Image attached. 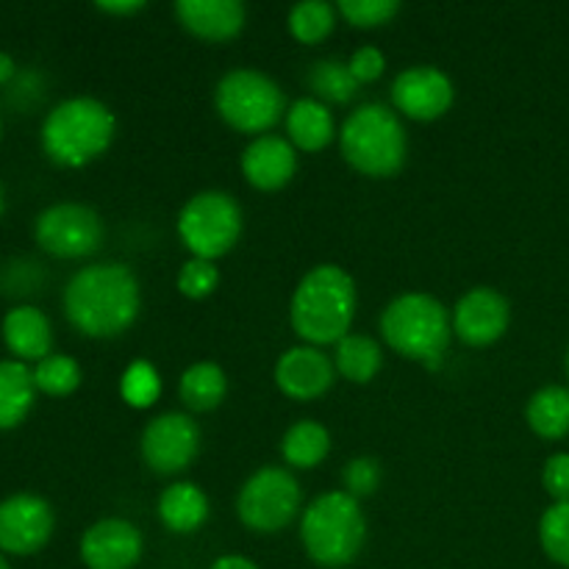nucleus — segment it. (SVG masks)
Here are the masks:
<instances>
[{
  "mask_svg": "<svg viewBox=\"0 0 569 569\" xmlns=\"http://www.w3.org/2000/svg\"><path fill=\"white\" fill-rule=\"evenodd\" d=\"M64 315L89 339H111L133 326L142 309L139 281L131 267L100 261L78 270L64 289Z\"/></svg>",
  "mask_w": 569,
  "mask_h": 569,
  "instance_id": "1",
  "label": "nucleus"
},
{
  "mask_svg": "<svg viewBox=\"0 0 569 569\" xmlns=\"http://www.w3.org/2000/svg\"><path fill=\"white\" fill-rule=\"evenodd\" d=\"M356 317V283L342 267L320 264L300 278L289 303L295 333L311 348L339 345Z\"/></svg>",
  "mask_w": 569,
  "mask_h": 569,
  "instance_id": "2",
  "label": "nucleus"
},
{
  "mask_svg": "<svg viewBox=\"0 0 569 569\" xmlns=\"http://www.w3.org/2000/svg\"><path fill=\"white\" fill-rule=\"evenodd\" d=\"M114 131V114L98 98H67L44 117L42 150L53 164L83 167L109 150Z\"/></svg>",
  "mask_w": 569,
  "mask_h": 569,
  "instance_id": "3",
  "label": "nucleus"
},
{
  "mask_svg": "<svg viewBox=\"0 0 569 569\" xmlns=\"http://www.w3.org/2000/svg\"><path fill=\"white\" fill-rule=\"evenodd\" d=\"M339 148L356 172L370 178H389L403 170L409 156V137L398 111L383 103H361L339 131Z\"/></svg>",
  "mask_w": 569,
  "mask_h": 569,
  "instance_id": "4",
  "label": "nucleus"
},
{
  "mask_svg": "<svg viewBox=\"0 0 569 569\" xmlns=\"http://www.w3.org/2000/svg\"><path fill=\"white\" fill-rule=\"evenodd\" d=\"M367 539L361 506L348 492H326L300 517V542L315 565L342 569L359 559Z\"/></svg>",
  "mask_w": 569,
  "mask_h": 569,
  "instance_id": "5",
  "label": "nucleus"
},
{
  "mask_svg": "<svg viewBox=\"0 0 569 569\" xmlns=\"http://www.w3.org/2000/svg\"><path fill=\"white\" fill-rule=\"evenodd\" d=\"M381 337L395 353L437 367L453 337V317L431 295H400L383 309Z\"/></svg>",
  "mask_w": 569,
  "mask_h": 569,
  "instance_id": "6",
  "label": "nucleus"
},
{
  "mask_svg": "<svg viewBox=\"0 0 569 569\" xmlns=\"http://www.w3.org/2000/svg\"><path fill=\"white\" fill-rule=\"evenodd\" d=\"M214 109L233 131L264 137L287 111L281 87L259 70H231L214 89Z\"/></svg>",
  "mask_w": 569,
  "mask_h": 569,
  "instance_id": "7",
  "label": "nucleus"
},
{
  "mask_svg": "<svg viewBox=\"0 0 569 569\" xmlns=\"http://www.w3.org/2000/svg\"><path fill=\"white\" fill-rule=\"evenodd\" d=\"M178 237L192 259L214 261L226 256L242 237V209L220 189L198 192L178 214Z\"/></svg>",
  "mask_w": 569,
  "mask_h": 569,
  "instance_id": "8",
  "label": "nucleus"
},
{
  "mask_svg": "<svg viewBox=\"0 0 569 569\" xmlns=\"http://www.w3.org/2000/svg\"><path fill=\"white\" fill-rule=\"evenodd\" d=\"M300 483L283 467H261L244 481L237 498V515L256 533H278L298 517Z\"/></svg>",
  "mask_w": 569,
  "mask_h": 569,
  "instance_id": "9",
  "label": "nucleus"
},
{
  "mask_svg": "<svg viewBox=\"0 0 569 569\" xmlns=\"http://www.w3.org/2000/svg\"><path fill=\"white\" fill-rule=\"evenodd\" d=\"M106 228L94 209L81 203L48 206L33 222V239L56 259H83L103 244Z\"/></svg>",
  "mask_w": 569,
  "mask_h": 569,
  "instance_id": "10",
  "label": "nucleus"
},
{
  "mask_svg": "<svg viewBox=\"0 0 569 569\" xmlns=\"http://www.w3.org/2000/svg\"><path fill=\"white\" fill-rule=\"evenodd\" d=\"M200 450L198 422L181 411H167L148 422L142 433V459L159 476H176L194 461Z\"/></svg>",
  "mask_w": 569,
  "mask_h": 569,
  "instance_id": "11",
  "label": "nucleus"
},
{
  "mask_svg": "<svg viewBox=\"0 0 569 569\" xmlns=\"http://www.w3.org/2000/svg\"><path fill=\"white\" fill-rule=\"evenodd\" d=\"M56 528L53 509L37 495H11L0 503V550L9 556H33L50 542Z\"/></svg>",
  "mask_w": 569,
  "mask_h": 569,
  "instance_id": "12",
  "label": "nucleus"
},
{
  "mask_svg": "<svg viewBox=\"0 0 569 569\" xmlns=\"http://www.w3.org/2000/svg\"><path fill=\"white\" fill-rule=\"evenodd\" d=\"M392 103L411 120H439L453 106V81L439 67H409L392 81Z\"/></svg>",
  "mask_w": 569,
  "mask_h": 569,
  "instance_id": "13",
  "label": "nucleus"
},
{
  "mask_svg": "<svg viewBox=\"0 0 569 569\" xmlns=\"http://www.w3.org/2000/svg\"><path fill=\"white\" fill-rule=\"evenodd\" d=\"M511 322V306L498 289L476 287L456 303L453 333L472 348L498 342Z\"/></svg>",
  "mask_w": 569,
  "mask_h": 569,
  "instance_id": "14",
  "label": "nucleus"
},
{
  "mask_svg": "<svg viewBox=\"0 0 569 569\" xmlns=\"http://www.w3.org/2000/svg\"><path fill=\"white\" fill-rule=\"evenodd\" d=\"M142 533L128 520H100L81 537V561L87 569H133L142 559Z\"/></svg>",
  "mask_w": 569,
  "mask_h": 569,
  "instance_id": "15",
  "label": "nucleus"
},
{
  "mask_svg": "<svg viewBox=\"0 0 569 569\" xmlns=\"http://www.w3.org/2000/svg\"><path fill=\"white\" fill-rule=\"evenodd\" d=\"M333 381H337L333 361L320 348H311V345L289 348L276 365L278 389L287 398L300 400V403L322 398L333 387Z\"/></svg>",
  "mask_w": 569,
  "mask_h": 569,
  "instance_id": "16",
  "label": "nucleus"
},
{
  "mask_svg": "<svg viewBox=\"0 0 569 569\" xmlns=\"http://www.w3.org/2000/svg\"><path fill=\"white\" fill-rule=\"evenodd\" d=\"M298 172V153L292 142L276 133L256 137L242 153V176L248 178L250 187L261 192H276L283 189Z\"/></svg>",
  "mask_w": 569,
  "mask_h": 569,
  "instance_id": "17",
  "label": "nucleus"
},
{
  "mask_svg": "<svg viewBox=\"0 0 569 569\" xmlns=\"http://www.w3.org/2000/svg\"><path fill=\"white\" fill-rule=\"evenodd\" d=\"M176 14L189 33L206 42H228L248 20L244 3L239 0H178Z\"/></svg>",
  "mask_w": 569,
  "mask_h": 569,
  "instance_id": "18",
  "label": "nucleus"
},
{
  "mask_svg": "<svg viewBox=\"0 0 569 569\" xmlns=\"http://www.w3.org/2000/svg\"><path fill=\"white\" fill-rule=\"evenodd\" d=\"M3 342L17 356V361L39 365L53 350V328L37 306H14L3 317Z\"/></svg>",
  "mask_w": 569,
  "mask_h": 569,
  "instance_id": "19",
  "label": "nucleus"
},
{
  "mask_svg": "<svg viewBox=\"0 0 569 569\" xmlns=\"http://www.w3.org/2000/svg\"><path fill=\"white\" fill-rule=\"evenodd\" d=\"M287 133L292 148L320 153L333 139V114L322 100L300 98L287 109Z\"/></svg>",
  "mask_w": 569,
  "mask_h": 569,
  "instance_id": "20",
  "label": "nucleus"
},
{
  "mask_svg": "<svg viewBox=\"0 0 569 569\" xmlns=\"http://www.w3.org/2000/svg\"><path fill=\"white\" fill-rule=\"evenodd\" d=\"M37 400L33 370L22 361H0V431H11L31 415Z\"/></svg>",
  "mask_w": 569,
  "mask_h": 569,
  "instance_id": "21",
  "label": "nucleus"
},
{
  "mask_svg": "<svg viewBox=\"0 0 569 569\" xmlns=\"http://www.w3.org/2000/svg\"><path fill=\"white\" fill-rule=\"evenodd\" d=\"M159 520L172 533H192L209 520V498L189 481L167 487L159 498Z\"/></svg>",
  "mask_w": 569,
  "mask_h": 569,
  "instance_id": "22",
  "label": "nucleus"
},
{
  "mask_svg": "<svg viewBox=\"0 0 569 569\" xmlns=\"http://www.w3.org/2000/svg\"><path fill=\"white\" fill-rule=\"evenodd\" d=\"M328 453H331V433L315 420L295 422L281 439L283 461L295 470H311V467L322 465Z\"/></svg>",
  "mask_w": 569,
  "mask_h": 569,
  "instance_id": "23",
  "label": "nucleus"
},
{
  "mask_svg": "<svg viewBox=\"0 0 569 569\" xmlns=\"http://www.w3.org/2000/svg\"><path fill=\"white\" fill-rule=\"evenodd\" d=\"M333 367H337L339 376L348 378L350 383H370L383 367L381 345L372 337H365V333H348V337L337 345Z\"/></svg>",
  "mask_w": 569,
  "mask_h": 569,
  "instance_id": "24",
  "label": "nucleus"
},
{
  "mask_svg": "<svg viewBox=\"0 0 569 569\" xmlns=\"http://www.w3.org/2000/svg\"><path fill=\"white\" fill-rule=\"evenodd\" d=\"M181 400L192 411H211L226 400L228 378L214 361H198L181 376Z\"/></svg>",
  "mask_w": 569,
  "mask_h": 569,
  "instance_id": "25",
  "label": "nucleus"
},
{
  "mask_svg": "<svg viewBox=\"0 0 569 569\" xmlns=\"http://www.w3.org/2000/svg\"><path fill=\"white\" fill-rule=\"evenodd\" d=\"M526 420L542 439H565L569 433V389L545 387L528 400Z\"/></svg>",
  "mask_w": 569,
  "mask_h": 569,
  "instance_id": "26",
  "label": "nucleus"
},
{
  "mask_svg": "<svg viewBox=\"0 0 569 569\" xmlns=\"http://www.w3.org/2000/svg\"><path fill=\"white\" fill-rule=\"evenodd\" d=\"M309 87L315 89L317 100H331V103H348L359 92V81L350 72L348 61L322 59L315 61L309 70Z\"/></svg>",
  "mask_w": 569,
  "mask_h": 569,
  "instance_id": "27",
  "label": "nucleus"
},
{
  "mask_svg": "<svg viewBox=\"0 0 569 569\" xmlns=\"http://www.w3.org/2000/svg\"><path fill=\"white\" fill-rule=\"evenodd\" d=\"M337 28V6L326 0H303L289 11V31L298 42L317 44L328 39Z\"/></svg>",
  "mask_w": 569,
  "mask_h": 569,
  "instance_id": "28",
  "label": "nucleus"
},
{
  "mask_svg": "<svg viewBox=\"0 0 569 569\" xmlns=\"http://www.w3.org/2000/svg\"><path fill=\"white\" fill-rule=\"evenodd\" d=\"M33 383H37V392L50 395V398H67L81 387V367L72 356L50 353L48 359L33 367Z\"/></svg>",
  "mask_w": 569,
  "mask_h": 569,
  "instance_id": "29",
  "label": "nucleus"
},
{
  "mask_svg": "<svg viewBox=\"0 0 569 569\" xmlns=\"http://www.w3.org/2000/svg\"><path fill=\"white\" fill-rule=\"evenodd\" d=\"M122 400L133 409H150V406L159 400L161 395V378L156 372L153 365L148 361H133L126 372H122L120 381Z\"/></svg>",
  "mask_w": 569,
  "mask_h": 569,
  "instance_id": "30",
  "label": "nucleus"
},
{
  "mask_svg": "<svg viewBox=\"0 0 569 569\" xmlns=\"http://www.w3.org/2000/svg\"><path fill=\"white\" fill-rule=\"evenodd\" d=\"M539 542L550 561L569 567V503H553L539 522Z\"/></svg>",
  "mask_w": 569,
  "mask_h": 569,
  "instance_id": "31",
  "label": "nucleus"
},
{
  "mask_svg": "<svg viewBox=\"0 0 569 569\" xmlns=\"http://www.w3.org/2000/svg\"><path fill=\"white\" fill-rule=\"evenodd\" d=\"M339 14L356 28H378L387 26L400 11V3L395 0H342L337 6Z\"/></svg>",
  "mask_w": 569,
  "mask_h": 569,
  "instance_id": "32",
  "label": "nucleus"
},
{
  "mask_svg": "<svg viewBox=\"0 0 569 569\" xmlns=\"http://www.w3.org/2000/svg\"><path fill=\"white\" fill-rule=\"evenodd\" d=\"M217 283H220V270H217L214 261L189 259L187 264L181 267V272H178V289H181L183 298H209L217 289Z\"/></svg>",
  "mask_w": 569,
  "mask_h": 569,
  "instance_id": "33",
  "label": "nucleus"
},
{
  "mask_svg": "<svg viewBox=\"0 0 569 569\" xmlns=\"http://www.w3.org/2000/svg\"><path fill=\"white\" fill-rule=\"evenodd\" d=\"M345 492L353 495L356 500L365 498V495H372L381 483V467H378L376 459H353L345 465L342 472Z\"/></svg>",
  "mask_w": 569,
  "mask_h": 569,
  "instance_id": "34",
  "label": "nucleus"
},
{
  "mask_svg": "<svg viewBox=\"0 0 569 569\" xmlns=\"http://www.w3.org/2000/svg\"><path fill=\"white\" fill-rule=\"evenodd\" d=\"M542 483L556 503H569V453H556L545 461Z\"/></svg>",
  "mask_w": 569,
  "mask_h": 569,
  "instance_id": "35",
  "label": "nucleus"
},
{
  "mask_svg": "<svg viewBox=\"0 0 569 569\" xmlns=\"http://www.w3.org/2000/svg\"><path fill=\"white\" fill-rule=\"evenodd\" d=\"M348 67L361 87V83H372L383 76V70H387V59H383L381 50L367 44V48H359L353 56H350Z\"/></svg>",
  "mask_w": 569,
  "mask_h": 569,
  "instance_id": "36",
  "label": "nucleus"
},
{
  "mask_svg": "<svg viewBox=\"0 0 569 569\" xmlns=\"http://www.w3.org/2000/svg\"><path fill=\"white\" fill-rule=\"evenodd\" d=\"M100 11L106 14H137L144 9L142 0H109V3H98Z\"/></svg>",
  "mask_w": 569,
  "mask_h": 569,
  "instance_id": "37",
  "label": "nucleus"
},
{
  "mask_svg": "<svg viewBox=\"0 0 569 569\" xmlns=\"http://www.w3.org/2000/svg\"><path fill=\"white\" fill-rule=\"evenodd\" d=\"M209 569H259L250 559L244 556H220Z\"/></svg>",
  "mask_w": 569,
  "mask_h": 569,
  "instance_id": "38",
  "label": "nucleus"
},
{
  "mask_svg": "<svg viewBox=\"0 0 569 569\" xmlns=\"http://www.w3.org/2000/svg\"><path fill=\"white\" fill-rule=\"evenodd\" d=\"M14 76H17L14 59H11L9 53H3V50H0V87H3V83H9Z\"/></svg>",
  "mask_w": 569,
  "mask_h": 569,
  "instance_id": "39",
  "label": "nucleus"
},
{
  "mask_svg": "<svg viewBox=\"0 0 569 569\" xmlns=\"http://www.w3.org/2000/svg\"><path fill=\"white\" fill-rule=\"evenodd\" d=\"M0 569H11V567H9V561H6L3 556H0Z\"/></svg>",
  "mask_w": 569,
  "mask_h": 569,
  "instance_id": "40",
  "label": "nucleus"
},
{
  "mask_svg": "<svg viewBox=\"0 0 569 569\" xmlns=\"http://www.w3.org/2000/svg\"><path fill=\"white\" fill-rule=\"evenodd\" d=\"M0 214H3V189H0Z\"/></svg>",
  "mask_w": 569,
  "mask_h": 569,
  "instance_id": "41",
  "label": "nucleus"
},
{
  "mask_svg": "<svg viewBox=\"0 0 569 569\" xmlns=\"http://www.w3.org/2000/svg\"><path fill=\"white\" fill-rule=\"evenodd\" d=\"M567 372H569V353H567Z\"/></svg>",
  "mask_w": 569,
  "mask_h": 569,
  "instance_id": "42",
  "label": "nucleus"
}]
</instances>
